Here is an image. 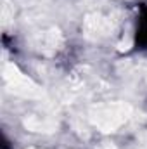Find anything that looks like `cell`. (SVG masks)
Returning <instances> with one entry per match:
<instances>
[{"label": "cell", "mask_w": 147, "mask_h": 149, "mask_svg": "<svg viewBox=\"0 0 147 149\" xmlns=\"http://www.w3.org/2000/svg\"><path fill=\"white\" fill-rule=\"evenodd\" d=\"M3 78L10 83L12 92H16V94H19V95L33 97V95L38 94V87L30 80V78H26L14 64H7V66L3 68Z\"/></svg>", "instance_id": "1"}, {"label": "cell", "mask_w": 147, "mask_h": 149, "mask_svg": "<svg viewBox=\"0 0 147 149\" xmlns=\"http://www.w3.org/2000/svg\"><path fill=\"white\" fill-rule=\"evenodd\" d=\"M24 125H26L30 130H33V132H54V130L57 128V125H55L54 121H42V120H37V121L26 120Z\"/></svg>", "instance_id": "2"}, {"label": "cell", "mask_w": 147, "mask_h": 149, "mask_svg": "<svg viewBox=\"0 0 147 149\" xmlns=\"http://www.w3.org/2000/svg\"><path fill=\"white\" fill-rule=\"evenodd\" d=\"M31 149H35V148H31Z\"/></svg>", "instance_id": "3"}]
</instances>
